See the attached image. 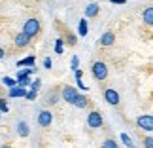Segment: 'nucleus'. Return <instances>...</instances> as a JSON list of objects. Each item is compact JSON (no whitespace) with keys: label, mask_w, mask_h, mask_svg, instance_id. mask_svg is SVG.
I'll use <instances>...</instances> for the list:
<instances>
[{"label":"nucleus","mask_w":153,"mask_h":148,"mask_svg":"<svg viewBox=\"0 0 153 148\" xmlns=\"http://www.w3.org/2000/svg\"><path fill=\"white\" fill-rule=\"evenodd\" d=\"M91 72H93V76H95L98 82H102V80L108 78V67H106V63H102V61H95V63H93Z\"/></svg>","instance_id":"nucleus-1"},{"label":"nucleus","mask_w":153,"mask_h":148,"mask_svg":"<svg viewBox=\"0 0 153 148\" xmlns=\"http://www.w3.org/2000/svg\"><path fill=\"white\" fill-rule=\"evenodd\" d=\"M61 97L66 101L68 104H74V103H76V99L79 97V93H78V89H76V87H72V86H64V87H62Z\"/></svg>","instance_id":"nucleus-2"},{"label":"nucleus","mask_w":153,"mask_h":148,"mask_svg":"<svg viewBox=\"0 0 153 148\" xmlns=\"http://www.w3.org/2000/svg\"><path fill=\"white\" fill-rule=\"evenodd\" d=\"M23 32H27L28 36H36V34L40 32V21L38 19H28V21H25V25H23Z\"/></svg>","instance_id":"nucleus-3"},{"label":"nucleus","mask_w":153,"mask_h":148,"mask_svg":"<svg viewBox=\"0 0 153 148\" xmlns=\"http://www.w3.org/2000/svg\"><path fill=\"white\" fill-rule=\"evenodd\" d=\"M136 125H138L140 129H144V131H153V116H151V114L138 116Z\"/></svg>","instance_id":"nucleus-4"},{"label":"nucleus","mask_w":153,"mask_h":148,"mask_svg":"<svg viewBox=\"0 0 153 148\" xmlns=\"http://www.w3.org/2000/svg\"><path fill=\"white\" fill-rule=\"evenodd\" d=\"M87 123H89V127H93V129L102 127V116H100V112H98V110L89 112V116H87Z\"/></svg>","instance_id":"nucleus-5"},{"label":"nucleus","mask_w":153,"mask_h":148,"mask_svg":"<svg viewBox=\"0 0 153 148\" xmlns=\"http://www.w3.org/2000/svg\"><path fill=\"white\" fill-rule=\"evenodd\" d=\"M51 122H53V114H51L49 110H42V112L38 114V123H40L42 127H49Z\"/></svg>","instance_id":"nucleus-6"},{"label":"nucleus","mask_w":153,"mask_h":148,"mask_svg":"<svg viewBox=\"0 0 153 148\" xmlns=\"http://www.w3.org/2000/svg\"><path fill=\"white\" fill-rule=\"evenodd\" d=\"M28 42H30V36H28L27 32H19V34H17V36L13 38L15 48H27Z\"/></svg>","instance_id":"nucleus-7"},{"label":"nucleus","mask_w":153,"mask_h":148,"mask_svg":"<svg viewBox=\"0 0 153 148\" xmlns=\"http://www.w3.org/2000/svg\"><path fill=\"white\" fill-rule=\"evenodd\" d=\"M104 99H106V103L108 104H119V93H117L115 89H106L104 91Z\"/></svg>","instance_id":"nucleus-8"},{"label":"nucleus","mask_w":153,"mask_h":148,"mask_svg":"<svg viewBox=\"0 0 153 148\" xmlns=\"http://www.w3.org/2000/svg\"><path fill=\"white\" fill-rule=\"evenodd\" d=\"M114 42H115V34L114 32H104L102 36H100V40H98V44L100 46H104V48H108V46H114Z\"/></svg>","instance_id":"nucleus-9"},{"label":"nucleus","mask_w":153,"mask_h":148,"mask_svg":"<svg viewBox=\"0 0 153 148\" xmlns=\"http://www.w3.org/2000/svg\"><path fill=\"white\" fill-rule=\"evenodd\" d=\"M27 89L25 87H21V86H15V87H10V93H8V97H27Z\"/></svg>","instance_id":"nucleus-10"},{"label":"nucleus","mask_w":153,"mask_h":148,"mask_svg":"<svg viewBox=\"0 0 153 148\" xmlns=\"http://www.w3.org/2000/svg\"><path fill=\"white\" fill-rule=\"evenodd\" d=\"M142 19H144L146 25L153 27V6H149V8H146V10L142 11Z\"/></svg>","instance_id":"nucleus-11"},{"label":"nucleus","mask_w":153,"mask_h":148,"mask_svg":"<svg viewBox=\"0 0 153 148\" xmlns=\"http://www.w3.org/2000/svg\"><path fill=\"white\" fill-rule=\"evenodd\" d=\"M17 82H19V86H21V87H27L28 84H32L30 78H28V74H25L23 70H19V72H17Z\"/></svg>","instance_id":"nucleus-12"},{"label":"nucleus","mask_w":153,"mask_h":148,"mask_svg":"<svg viewBox=\"0 0 153 148\" xmlns=\"http://www.w3.org/2000/svg\"><path fill=\"white\" fill-rule=\"evenodd\" d=\"M98 11H100L98 4H89V6L85 8V15H87V17H95V15H98Z\"/></svg>","instance_id":"nucleus-13"},{"label":"nucleus","mask_w":153,"mask_h":148,"mask_svg":"<svg viewBox=\"0 0 153 148\" xmlns=\"http://www.w3.org/2000/svg\"><path fill=\"white\" fill-rule=\"evenodd\" d=\"M17 133H19V137H28V133H30V129L25 122H19L17 123Z\"/></svg>","instance_id":"nucleus-14"},{"label":"nucleus","mask_w":153,"mask_h":148,"mask_svg":"<svg viewBox=\"0 0 153 148\" xmlns=\"http://www.w3.org/2000/svg\"><path fill=\"white\" fill-rule=\"evenodd\" d=\"M87 31H89V27H87V19H81L79 27H78V34H79V36H87Z\"/></svg>","instance_id":"nucleus-15"},{"label":"nucleus","mask_w":153,"mask_h":148,"mask_svg":"<svg viewBox=\"0 0 153 148\" xmlns=\"http://www.w3.org/2000/svg\"><path fill=\"white\" fill-rule=\"evenodd\" d=\"M87 104H89V101H87V97H83V95H79L76 99V103H74V106H78V108H87Z\"/></svg>","instance_id":"nucleus-16"},{"label":"nucleus","mask_w":153,"mask_h":148,"mask_svg":"<svg viewBox=\"0 0 153 148\" xmlns=\"http://www.w3.org/2000/svg\"><path fill=\"white\" fill-rule=\"evenodd\" d=\"M34 63H36V59H34V57H25V59H21V61L17 63V67H32Z\"/></svg>","instance_id":"nucleus-17"},{"label":"nucleus","mask_w":153,"mask_h":148,"mask_svg":"<svg viewBox=\"0 0 153 148\" xmlns=\"http://www.w3.org/2000/svg\"><path fill=\"white\" fill-rule=\"evenodd\" d=\"M2 82H4V86H8V87H15V86H19V82L13 80V78H10V76H4Z\"/></svg>","instance_id":"nucleus-18"},{"label":"nucleus","mask_w":153,"mask_h":148,"mask_svg":"<svg viewBox=\"0 0 153 148\" xmlns=\"http://www.w3.org/2000/svg\"><path fill=\"white\" fill-rule=\"evenodd\" d=\"M55 53H57V55H62V53H64V48H62V38H57V40H55Z\"/></svg>","instance_id":"nucleus-19"},{"label":"nucleus","mask_w":153,"mask_h":148,"mask_svg":"<svg viewBox=\"0 0 153 148\" xmlns=\"http://www.w3.org/2000/svg\"><path fill=\"white\" fill-rule=\"evenodd\" d=\"M121 140H123V143H125V144H127L128 148H134V143H132V139L128 137L127 133H121Z\"/></svg>","instance_id":"nucleus-20"},{"label":"nucleus","mask_w":153,"mask_h":148,"mask_svg":"<svg viewBox=\"0 0 153 148\" xmlns=\"http://www.w3.org/2000/svg\"><path fill=\"white\" fill-rule=\"evenodd\" d=\"M102 148H117V143L114 139H106L104 143H102Z\"/></svg>","instance_id":"nucleus-21"},{"label":"nucleus","mask_w":153,"mask_h":148,"mask_svg":"<svg viewBox=\"0 0 153 148\" xmlns=\"http://www.w3.org/2000/svg\"><path fill=\"white\" fill-rule=\"evenodd\" d=\"M0 110L2 112H8L10 108H8V101H6L4 97H0Z\"/></svg>","instance_id":"nucleus-22"},{"label":"nucleus","mask_w":153,"mask_h":148,"mask_svg":"<svg viewBox=\"0 0 153 148\" xmlns=\"http://www.w3.org/2000/svg\"><path fill=\"white\" fill-rule=\"evenodd\" d=\"M36 95H38V89H32V87H30V91L27 93V99L28 101H34V99H36Z\"/></svg>","instance_id":"nucleus-23"},{"label":"nucleus","mask_w":153,"mask_h":148,"mask_svg":"<svg viewBox=\"0 0 153 148\" xmlns=\"http://www.w3.org/2000/svg\"><path fill=\"white\" fill-rule=\"evenodd\" d=\"M30 87H32V89H40V87H42V80L36 78V80H34L32 84H30Z\"/></svg>","instance_id":"nucleus-24"},{"label":"nucleus","mask_w":153,"mask_h":148,"mask_svg":"<svg viewBox=\"0 0 153 148\" xmlns=\"http://www.w3.org/2000/svg\"><path fill=\"white\" fill-rule=\"evenodd\" d=\"M144 146L146 148H153V137H146L144 139Z\"/></svg>","instance_id":"nucleus-25"},{"label":"nucleus","mask_w":153,"mask_h":148,"mask_svg":"<svg viewBox=\"0 0 153 148\" xmlns=\"http://www.w3.org/2000/svg\"><path fill=\"white\" fill-rule=\"evenodd\" d=\"M72 68H74V70L79 68V59H78V57H72Z\"/></svg>","instance_id":"nucleus-26"},{"label":"nucleus","mask_w":153,"mask_h":148,"mask_svg":"<svg viewBox=\"0 0 153 148\" xmlns=\"http://www.w3.org/2000/svg\"><path fill=\"white\" fill-rule=\"evenodd\" d=\"M48 101H49L51 104H57V101H59V95H55V93H51V95H49V99H48Z\"/></svg>","instance_id":"nucleus-27"},{"label":"nucleus","mask_w":153,"mask_h":148,"mask_svg":"<svg viewBox=\"0 0 153 148\" xmlns=\"http://www.w3.org/2000/svg\"><path fill=\"white\" fill-rule=\"evenodd\" d=\"M66 40H68V44H70V46H74V44H76V36H74L72 32H68V38H66Z\"/></svg>","instance_id":"nucleus-28"},{"label":"nucleus","mask_w":153,"mask_h":148,"mask_svg":"<svg viewBox=\"0 0 153 148\" xmlns=\"http://www.w3.org/2000/svg\"><path fill=\"white\" fill-rule=\"evenodd\" d=\"M44 67H45V68H51V59H49V57L44 59Z\"/></svg>","instance_id":"nucleus-29"},{"label":"nucleus","mask_w":153,"mask_h":148,"mask_svg":"<svg viewBox=\"0 0 153 148\" xmlns=\"http://www.w3.org/2000/svg\"><path fill=\"white\" fill-rule=\"evenodd\" d=\"M74 72H76V80H81V76H83V72H81L79 68H78V70H74Z\"/></svg>","instance_id":"nucleus-30"},{"label":"nucleus","mask_w":153,"mask_h":148,"mask_svg":"<svg viewBox=\"0 0 153 148\" xmlns=\"http://www.w3.org/2000/svg\"><path fill=\"white\" fill-rule=\"evenodd\" d=\"M111 4H127V0H110Z\"/></svg>","instance_id":"nucleus-31"},{"label":"nucleus","mask_w":153,"mask_h":148,"mask_svg":"<svg viewBox=\"0 0 153 148\" xmlns=\"http://www.w3.org/2000/svg\"><path fill=\"white\" fill-rule=\"evenodd\" d=\"M4 55H6V51H4V48H0V59H4Z\"/></svg>","instance_id":"nucleus-32"},{"label":"nucleus","mask_w":153,"mask_h":148,"mask_svg":"<svg viewBox=\"0 0 153 148\" xmlns=\"http://www.w3.org/2000/svg\"><path fill=\"white\" fill-rule=\"evenodd\" d=\"M0 148H11V146H8V144H2V146H0Z\"/></svg>","instance_id":"nucleus-33"},{"label":"nucleus","mask_w":153,"mask_h":148,"mask_svg":"<svg viewBox=\"0 0 153 148\" xmlns=\"http://www.w3.org/2000/svg\"><path fill=\"white\" fill-rule=\"evenodd\" d=\"M0 116H2V110H0Z\"/></svg>","instance_id":"nucleus-34"},{"label":"nucleus","mask_w":153,"mask_h":148,"mask_svg":"<svg viewBox=\"0 0 153 148\" xmlns=\"http://www.w3.org/2000/svg\"><path fill=\"white\" fill-rule=\"evenodd\" d=\"M0 97H2V93H0Z\"/></svg>","instance_id":"nucleus-35"}]
</instances>
